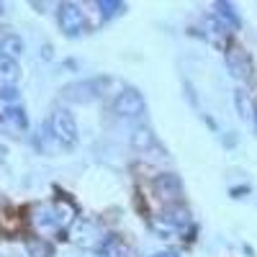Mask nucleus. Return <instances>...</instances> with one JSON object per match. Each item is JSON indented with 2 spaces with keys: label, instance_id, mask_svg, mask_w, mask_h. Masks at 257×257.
Returning a JSON list of instances; mask_svg holds the SVG:
<instances>
[{
  "label": "nucleus",
  "instance_id": "11",
  "mask_svg": "<svg viewBox=\"0 0 257 257\" xmlns=\"http://www.w3.org/2000/svg\"><path fill=\"white\" fill-rule=\"evenodd\" d=\"M203 29H206V36L213 41V44H224V41L229 39V29L221 24L216 16H208L203 21Z\"/></svg>",
  "mask_w": 257,
  "mask_h": 257
},
{
  "label": "nucleus",
  "instance_id": "15",
  "mask_svg": "<svg viewBox=\"0 0 257 257\" xmlns=\"http://www.w3.org/2000/svg\"><path fill=\"white\" fill-rule=\"evenodd\" d=\"M216 18L221 21V24L231 31V29H239V16H237V11H234V6L231 3H216Z\"/></svg>",
  "mask_w": 257,
  "mask_h": 257
},
{
  "label": "nucleus",
  "instance_id": "17",
  "mask_svg": "<svg viewBox=\"0 0 257 257\" xmlns=\"http://www.w3.org/2000/svg\"><path fill=\"white\" fill-rule=\"evenodd\" d=\"M3 116H6V121H8L13 128H18V132H26V128H29V118H26L24 108H18V105H8Z\"/></svg>",
  "mask_w": 257,
  "mask_h": 257
},
{
  "label": "nucleus",
  "instance_id": "4",
  "mask_svg": "<svg viewBox=\"0 0 257 257\" xmlns=\"http://www.w3.org/2000/svg\"><path fill=\"white\" fill-rule=\"evenodd\" d=\"M57 21L67 36H80L85 31V13L77 3H62L57 8Z\"/></svg>",
  "mask_w": 257,
  "mask_h": 257
},
{
  "label": "nucleus",
  "instance_id": "7",
  "mask_svg": "<svg viewBox=\"0 0 257 257\" xmlns=\"http://www.w3.org/2000/svg\"><path fill=\"white\" fill-rule=\"evenodd\" d=\"M224 62H226V70L234 75V77H239V80H252V59L244 49L239 47H229L224 52Z\"/></svg>",
  "mask_w": 257,
  "mask_h": 257
},
{
  "label": "nucleus",
  "instance_id": "18",
  "mask_svg": "<svg viewBox=\"0 0 257 257\" xmlns=\"http://www.w3.org/2000/svg\"><path fill=\"white\" fill-rule=\"evenodd\" d=\"M26 249H29L31 257H52V244L47 239H41V237L39 239H29Z\"/></svg>",
  "mask_w": 257,
  "mask_h": 257
},
{
  "label": "nucleus",
  "instance_id": "13",
  "mask_svg": "<svg viewBox=\"0 0 257 257\" xmlns=\"http://www.w3.org/2000/svg\"><path fill=\"white\" fill-rule=\"evenodd\" d=\"M132 144L139 149V152H147V149L157 147V139H155V134H152V128L137 126V128H134V134H132Z\"/></svg>",
  "mask_w": 257,
  "mask_h": 257
},
{
  "label": "nucleus",
  "instance_id": "5",
  "mask_svg": "<svg viewBox=\"0 0 257 257\" xmlns=\"http://www.w3.org/2000/svg\"><path fill=\"white\" fill-rule=\"evenodd\" d=\"M144 98H142V93L139 90H134V88H123L118 95H116V100H113V111L121 116V118H137V116H142L144 113Z\"/></svg>",
  "mask_w": 257,
  "mask_h": 257
},
{
  "label": "nucleus",
  "instance_id": "6",
  "mask_svg": "<svg viewBox=\"0 0 257 257\" xmlns=\"http://www.w3.org/2000/svg\"><path fill=\"white\" fill-rule=\"evenodd\" d=\"M162 224H157V229L162 234H170V231H183L188 224H190V211L183 206V203H175V206H165L162 211Z\"/></svg>",
  "mask_w": 257,
  "mask_h": 257
},
{
  "label": "nucleus",
  "instance_id": "20",
  "mask_svg": "<svg viewBox=\"0 0 257 257\" xmlns=\"http://www.w3.org/2000/svg\"><path fill=\"white\" fill-rule=\"evenodd\" d=\"M18 98H21V93H18L16 85H0V100H6L8 105H13Z\"/></svg>",
  "mask_w": 257,
  "mask_h": 257
},
{
  "label": "nucleus",
  "instance_id": "1",
  "mask_svg": "<svg viewBox=\"0 0 257 257\" xmlns=\"http://www.w3.org/2000/svg\"><path fill=\"white\" fill-rule=\"evenodd\" d=\"M49 134H52L62 147H72V144H77L80 132H77L75 116H72L67 108H54L52 116H49Z\"/></svg>",
  "mask_w": 257,
  "mask_h": 257
},
{
  "label": "nucleus",
  "instance_id": "19",
  "mask_svg": "<svg viewBox=\"0 0 257 257\" xmlns=\"http://www.w3.org/2000/svg\"><path fill=\"white\" fill-rule=\"evenodd\" d=\"M98 8H100V16H103V18H113V16H118L121 11H126L123 3H113V0H100Z\"/></svg>",
  "mask_w": 257,
  "mask_h": 257
},
{
  "label": "nucleus",
  "instance_id": "16",
  "mask_svg": "<svg viewBox=\"0 0 257 257\" xmlns=\"http://www.w3.org/2000/svg\"><path fill=\"white\" fill-rule=\"evenodd\" d=\"M100 257H128V247L118 237H108L100 244Z\"/></svg>",
  "mask_w": 257,
  "mask_h": 257
},
{
  "label": "nucleus",
  "instance_id": "10",
  "mask_svg": "<svg viewBox=\"0 0 257 257\" xmlns=\"http://www.w3.org/2000/svg\"><path fill=\"white\" fill-rule=\"evenodd\" d=\"M34 226L39 231H54L57 224H54V211H52V203H41L34 208V216H31Z\"/></svg>",
  "mask_w": 257,
  "mask_h": 257
},
{
  "label": "nucleus",
  "instance_id": "22",
  "mask_svg": "<svg viewBox=\"0 0 257 257\" xmlns=\"http://www.w3.org/2000/svg\"><path fill=\"white\" fill-rule=\"evenodd\" d=\"M3 13H6V6H3V3H0V16H3Z\"/></svg>",
  "mask_w": 257,
  "mask_h": 257
},
{
  "label": "nucleus",
  "instance_id": "14",
  "mask_svg": "<svg viewBox=\"0 0 257 257\" xmlns=\"http://www.w3.org/2000/svg\"><path fill=\"white\" fill-rule=\"evenodd\" d=\"M234 103H237V108H239V116L244 118V121H249V118H254V105H252V98H249V93L244 90V88H239V90H234Z\"/></svg>",
  "mask_w": 257,
  "mask_h": 257
},
{
  "label": "nucleus",
  "instance_id": "12",
  "mask_svg": "<svg viewBox=\"0 0 257 257\" xmlns=\"http://www.w3.org/2000/svg\"><path fill=\"white\" fill-rule=\"evenodd\" d=\"M21 77V67L16 59L0 57V85H16Z\"/></svg>",
  "mask_w": 257,
  "mask_h": 257
},
{
  "label": "nucleus",
  "instance_id": "9",
  "mask_svg": "<svg viewBox=\"0 0 257 257\" xmlns=\"http://www.w3.org/2000/svg\"><path fill=\"white\" fill-rule=\"evenodd\" d=\"M24 39L13 31H6L0 34V57H8V59H16L18 54H24Z\"/></svg>",
  "mask_w": 257,
  "mask_h": 257
},
{
  "label": "nucleus",
  "instance_id": "21",
  "mask_svg": "<svg viewBox=\"0 0 257 257\" xmlns=\"http://www.w3.org/2000/svg\"><path fill=\"white\" fill-rule=\"evenodd\" d=\"M152 257H180V254H178V252H170V249H167V252H155Z\"/></svg>",
  "mask_w": 257,
  "mask_h": 257
},
{
  "label": "nucleus",
  "instance_id": "8",
  "mask_svg": "<svg viewBox=\"0 0 257 257\" xmlns=\"http://www.w3.org/2000/svg\"><path fill=\"white\" fill-rule=\"evenodd\" d=\"M52 211H54L57 229H67L75 221V216H77V211H75V206H72L70 198H59L57 203H52Z\"/></svg>",
  "mask_w": 257,
  "mask_h": 257
},
{
  "label": "nucleus",
  "instance_id": "3",
  "mask_svg": "<svg viewBox=\"0 0 257 257\" xmlns=\"http://www.w3.org/2000/svg\"><path fill=\"white\" fill-rule=\"evenodd\" d=\"M152 190H155V196L165 203V206H175L180 203L183 198V183L178 175L173 173H165V175H157L152 180Z\"/></svg>",
  "mask_w": 257,
  "mask_h": 257
},
{
  "label": "nucleus",
  "instance_id": "2",
  "mask_svg": "<svg viewBox=\"0 0 257 257\" xmlns=\"http://www.w3.org/2000/svg\"><path fill=\"white\" fill-rule=\"evenodd\" d=\"M111 80H103V77H95V80H77V82H70L62 88V98L67 103H90L95 100L98 95H103V88L108 85Z\"/></svg>",
  "mask_w": 257,
  "mask_h": 257
}]
</instances>
